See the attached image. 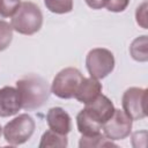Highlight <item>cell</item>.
<instances>
[{
    "mask_svg": "<svg viewBox=\"0 0 148 148\" xmlns=\"http://www.w3.org/2000/svg\"><path fill=\"white\" fill-rule=\"evenodd\" d=\"M84 1L92 9H102L103 7H105L108 2V0H84Z\"/></svg>",
    "mask_w": 148,
    "mask_h": 148,
    "instance_id": "cell-21",
    "label": "cell"
},
{
    "mask_svg": "<svg viewBox=\"0 0 148 148\" xmlns=\"http://www.w3.org/2000/svg\"><path fill=\"white\" fill-rule=\"evenodd\" d=\"M86 67L91 77L97 80L104 79L114 68L113 53L103 47L92 49L86 57Z\"/></svg>",
    "mask_w": 148,
    "mask_h": 148,
    "instance_id": "cell-5",
    "label": "cell"
},
{
    "mask_svg": "<svg viewBox=\"0 0 148 148\" xmlns=\"http://www.w3.org/2000/svg\"><path fill=\"white\" fill-rule=\"evenodd\" d=\"M21 5V0H0V16L9 17L12 16L18 6Z\"/></svg>",
    "mask_w": 148,
    "mask_h": 148,
    "instance_id": "cell-18",
    "label": "cell"
},
{
    "mask_svg": "<svg viewBox=\"0 0 148 148\" xmlns=\"http://www.w3.org/2000/svg\"><path fill=\"white\" fill-rule=\"evenodd\" d=\"M101 94H102V84L97 79L90 76V77H83L74 97L80 103L88 104L92 102L95 98H97Z\"/></svg>",
    "mask_w": 148,
    "mask_h": 148,
    "instance_id": "cell-11",
    "label": "cell"
},
{
    "mask_svg": "<svg viewBox=\"0 0 148 148\" xmlns=\"http://www.w3.org/2000/svg\"><path fill=\"white\" fill-rule=\"evenodd\" d=\"M13 39V28L12 25L3 21L0 20V52L6 50L9 44L12 43Z\"/></svg>",
    "mask_w": 148,
    "mask_h": 148,
    "instance_id": "cell-17",
    "label": "cell"
},
{
    "mask_svg": "<svg viewBox=\"0 0 148 148\" xmlns=\"http://www.w3.org/2000/svg\"><path fill=\"white\" fill-rule=\"evenodd\" d=\"M1 133H2V127L0 126V136H1Z\"/></svg>",
    "mask_w": 148,
    "mask_h": 148,
    "instance_id": "cell-22",
    "label": "cell"
},
{
    "mask_svg": "<svg viewBox=\"0 0 148 148\" xmlns=\"http://www.w3.org/2000/svg\"><path fill=\"white\" fill-rule=\"evenodd\" d=\"M86 112L98 124L102 126L106 120L111 118V116L114 112L113 103L104 95H99L97 98H95L92 102L86 104L84 108Z\"/></svg>",
    "mask_w": 148,
    "mask_h": 148,
    "instance_id": "cell-8",
    "label": "cell"
},
{
    "mask_svg": "<svg viewBox=\"0 0 148 148\" xmlns=\"http://www.w3.org/2000/svg\"><path fill=\"white\" fill-rule=\"evenodd\" d=\"M147 36L142 35L138 38H135L131 46H130V53L132 58L140 62H146L148 60V52H147Z\"/></svg>",
    "mask_w": 148,
    "mask_h": 148,
    "instance_id": "cell-14",
    "label": "cell"
},
{
    "mask_svg": "<svg viewBox=\"0 0 148 148\" xmlns=\"http://www.w3.org/2000/svg\"><path fill=\"white\" fill-rule=\"evenodd\" d=\"M16 89L20 94L21 105L24 110H35L40 108L50 96L47 82L38 75L30 74L16 82Z\"/></svg>",
    "mask_w": 148,
    "mask_h": 148,
    "instance_id": "cell-1",
    "label": "cell"
},
{
    "mask_svg": "<svg viewBox=\"0 0 148 148\" xmlns=\"http://www.w3.org/2000/svg\"><path fill=\"white\" fill-rule=\"evenodd\" d=\"M123 110L132 120H140L147 117V89L131 87L121 98Z\"/></svg>",
    "mask_w": 148,
    "mask_h": 148,
    "instance_id": "cell-6",
    "label": "cell"
},
{
    "mask_svg": "<svg viewBox=\"0 0 148 148\" xmlns=\"http://www.w3.org/2000/svg\"><path fill=\"white\" fill-rule=\"evenodd\" d=\"M132 119L124 112V110L114 109L113 114L103 125L104 135L112 140H123L127 138L132 131Z\"/></svg>",
    "mask_w": 148,
    "mask_h": 148,
    "instance_id": "cell-7",
    "label": "cell"
},
{
    "mask_svg": "<svg viewBox=\"0 0 148 148\" xmlns=\"http://www.w3.org/2000/svg\"><path fill=\"white\" fill-rule=\"evenodd\" d=\"M46 121L50 130L67 135L72 130V119L69 114L60 106L51 108L46 114Z\"/></svg>",
    "mask_w": 148,
    "mask_h": 148,
    "instance_id": "cell-10",
    "label": "cell"
},
{
    "mask_svg": "<svg viewBox=\"0 0 148 148\" xmlns=\"http://www.w3.org/2000/svg\"><path fill=\"white\" fill-rule=\"evenodd\" d=\"M21 109V98L17 89L10 86L0 88V117L14 116Z\"/></svg>",
    "mask_w": 148,
    "mask_h": 148,
    "instance_id": "cell-9",
    "label": "cell"
},
{
    "mask_svg": "<svg viewBox=\"0 0 148 148\" xmlns=\"http://www.w3.org/2000/svg\"><path fill=\"white\" fill-rule=\"evenodd\" d=\"M35 120L28 113H21L3 127L5 140L10 146H18L27 142L35 132Z\"/></svg>",
    "mask_w": 148,
    "mask_h": 148,
    "instance_id": "cell-3",
    "label": "cell"
},
{
    "mask_svg": "<svg viewBox=\"0 0 148 148\" xmlns=\"http://www.w3.org/2000/svg\"><path fill=\"white\" fill-rule=\"evenodd\" d=\"M43 14L40 8L30 1L22 2L12 15V28L21 35H34L42 28Z\"/></svg>",
    "mask_w": 148,
    "mask_h": 148,
    "instance_id": "cell-2",
    "label": "cell"
},
{
    "mask_svg": "<svg viewBox=\"0 0 148 148\" xmlns=\"http://www.w3.org/2000/svg\"><path fill=\"white\" fill-rule=\"evenodd\" d=\"M80 148L86 147H117L116 143H113L112 140L108 139L104 134H94V135H82L79 142Z\"/></svg>",
    "mask_w": 148,
    "mask_h": 148,
    "instance_id": "cell-15",
    "label": "cell"
},
{
    "mask_svg": "<svg viewBox=\"0 0 148 148\" xmlns=\"http://www.w3.org/2000/svg\"><path fill=\"white\" fill-rule=\"evenodd\" d=\"M68 145L67 136L60 133H57L52 130H47L43 133L40 138V142L38 145L39 148H65Z\"/></svg>",
    "mask_w": 148,
    "mask_h": 148,
    "instance_id": "cell-13",
    "label": "cell"
},
{
    "mask_svg": "<svg viewBox=\"0 0 148 148\" xmlns=\"http://www.w3.org/2000/svg\"><path fill=\"white\" fill-rule=\"evenodd\" d=\"M76 126L77 131L82 135H94L101 133L103 126L96 123L87 112L86 110H81L76 116Z\"/></svg>",
    "mask_w": 148,
    "mask_h": 148,
    "instance_id": "cell-12",
    "label": "cell"
},
{
    "mask_svg": "<svg viewBox=\"0 0 148 148\" xmlns=\"http://www.w3.org/2000/svg\"><path fill=\"white\" fill-rule=\"evenodd\" d=\"M82 80L83 75L77 68H64L54 76L51 86V91L57 97L62 99L73 98Z\"/></svg>",
    "mask_w": 148,
    "mask_h": 148,
    "instance_id": "cell-4",
    "label": "cell"
},
{
    "mask_svg": "<svg viewBox=\"0 0 148 148\" xmlns=\"http://www.w3.org/2000/svg\"><path fill=\"white\" fill-rule=\"evenodd\" d=\"M135 17L138 24H140L143 29H147V1H145L141 6L136 8Z\"/></svg>",
    "mask_w": 148,
    "mask_h": 148,
    "instance_id": "cell-20",
    "label": "cell"
},
{
    "mask_svg": "<svg viewBox=\"0 0 148 148\" xmlns=\"http://www.w3.org/2000/svg\"><path fill=\"white\" fill-rule=\"evenodd\" d=\"M130 3V0H108L105 8L112 13L124 12Z\"/></svg>",
    "mask_w": 148,
    "mask_h": 148,
    "instance_id": "cell-19",
    "label": "cell"
},
{
    "mask_svg": "<svg viewBox=\"0 0 148 148\" xmlns=\"http://www.w3.org/2000/svg\"><path fill=\"white\" fill-rule=\"evenodd\" d=\"M45 7L54 14H66L73 9V0H44Z\"/></svg>",
    "mask_w": 148,
    "mask_h": 148,
    "instance_id": "cell-16",
    "label": "cell"
}]
</instances>
